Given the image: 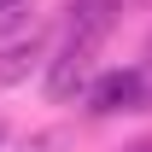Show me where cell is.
Listing matches in <instances>:
<instances>
[{
    "label": "cell",
    "mask_w": 152,
    "mask_h": 152,
    "mask_svg": "<svg viewBox=\"0 0 152 152\" xmlns=\"http://www.w3.org/2000/svg\"><path fill=\"white\" fill-rule=\"evenodd\" d=\"M152 105V88L146 76H140V64H129V70H105L88 82V111L94 117H117V111H146Z\"/></svg>",
    "instance_id": "obj_1"
},
{
    "label": "cell",
    "mask_w": 152,
    "mask_h": 152,
    "mask_svg": "<svg viewBox=\"0 0 152 152\" xmlns=\"http://www.w3.org/2000/svg\"><path fill=\"white\" fill-rule=\"evenodd\" d=\"M94 53H99V47L64 35V47L47 58V99H70L76 88H88V76H94Z\"/></svg>",
    "instance_id": "obj_2"
},
{
    "label": "cell",
    "mask_w": 152,
    "mask_h": 152,
    "mask_svg": "<svg viewBox=\"0 0 152 152\" xmlns=\"http://www.w3.org/2000/svg\"><path fill=\"white\" fill-rule=\"evenodd\" d=\"M117 18H123V0H64V35L88 47H105Z\"/></svg>",
    "instance_id": "obj_3"
},
{
    "label": "cell",
    "mask_w": 152,
    "mask_h": 152,
    "mask_svg": "<svg viewBox=\"0 0 152 152\" xmlns=\"http://www.w3.org/2000/svg\"><path fill=\"white\" fill-rule=\"evenodd\" d=\"M41 47H47L41 35H23V41H6V47H0V88H18L23 76H29V70L41 64Z\"/></svg>",
    "instance_id": "obj_4"
},
{
    "label": "cell",
    "mask_w": 152,
    "mask_h": 152,
    "mask_svg": "<svg viewBox=\"0 0 152 152\" xmlns=\"http://www.w3.org/2000/svg\"><path fill=\"white\" fill-rule=\"evenodd\" d=\"M23 152H70V134L64 129H35L29 140H23Z\"/></svg>",
    "instance_id": "obj_5"
},
{
    "label": "cell",
    "mask_w": 152,
    "mask_h": 152,
    "mask_svg": "<svg viewBox=\"0 0 152 152\" xmlns=\"http://www.w3.org/2000/svg\"><path fill=\"white\" fill-rule=\"evenodd\" d=\"M29 6H35V0H0V35H12V29L29 18Z\"/></svg>",
    "instance_id": "obj_6"
},
{
    "label": "cell",
    "mask_w": 152,
    "mask_h": 152,
    "mask_svg": "<svg viewBox=\"0 0 152 152\" xmlns=\"http://www.w3.org/2000/svg\"><path fill=\"white\" fill-rule=\"evenodd\" d=\"M123 152H152V140H134V146H123Z\"/></svg>",
    "instance_id": "obj_7"
},
{
    "label": "cell",
    "mask_w": 152,
    "mask_h": 152,
    "mask_svg": "<svg viewBox=\"0 0 152 152\" xmlns=\"http://www.w3.org/2000/svg\"><path fill=\"white\" fill-rule=\"evenodd\" d=\"M123 6H152V0H123Z\"/></svg>",
    "instance_id": "obj_8"
}]
</instances>
